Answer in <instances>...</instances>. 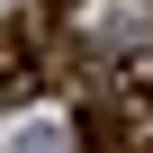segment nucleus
<instances>
[{"label":"nucleus","instance_id":"obj_1","mask_svg":"<svg viewBox=\"0 0 153 153\" xmlns=\"http://www.w3.org/2000/svg\"><path fill=\"white\" fill-rule=\"evenodd\" d=\"M54 81V36L36 27V18H0V99H36Z\"/></svg>","mask_w":153,"mask_h":153},{"label":"nucleus","instance_id":"obj_2","mask_svg":"<svg viewBox=\"0 0 153 153\" xmlns=\"http://www.w3.org/2000/svg\"><path fill=\"white\" fill-rule=\"evenodd\" d=\"M90 99H108L117 117H153V54H144V45H135V54H108Z\"/></svg>","mask_w":153,"mask_h":153},{"label":"nucleus","instance_id":"obj_3","mask_svg":"<svg viewBox=\"0 0 153 153\" xmlns=\"http://www.w3.org/2000/svg\"><path fill=\"white\" fill-rule=\"evenodd\" d=\"M45 9H54V18H63V9H72V0H45Z\"/></svg>","mask_w":153,"mask_h":153}]
</instances>
